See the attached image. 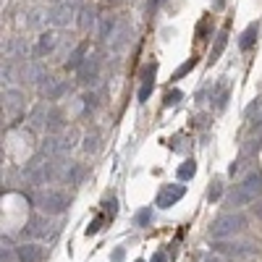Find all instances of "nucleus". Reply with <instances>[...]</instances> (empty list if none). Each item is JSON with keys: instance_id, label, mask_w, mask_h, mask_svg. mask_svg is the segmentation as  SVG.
<instances>
[{"instance_id": "1", "label": "nucleus", "mask_w": 262, "mask_h": 262, "mask_svg": "<svg viewBox=\"0 0 262 262\" xmlns=\"http://www.w3.org/2000/svg\"><path fill=\"white\" fill-rule=\"evenodd\" d=\"M259 194H262V176H259V173H252V176H247L242 184L231 191L228 205L231 207H244V205L254 202Z\"/></svg>"}, {"instance_id": "2", "label": "nucleus", "mask_w": 262, "mask_h": 262, "mask_svg": "<svg viewBox=\"0 0 262 262\" xmlns=\"http://www.w3.org/2000/svg\"><path fill=\"white\" fill-rule=\"evenodd\" d=\"M69 205H71V196L63 189H42L37 196V207L45 215H60L69 210Z\"/></svg>"}, {"instance_id": "3", "label": "nucleus", "mask_w": 262, "mask_h": 262, "mask_svg": "<svg viewBox=\"0 0 262 262\" xmlns=\"http://www.w3.org/2000/svg\"><path fill=\"white\" fill-rule=\"evenodd\" d=\"M244 223H247V217H244L242 212H226V215H221V217L212 223L210 233H212L215 238H228V236H233V233L242 231Z\"/></svg>"}, {"instance_id": "4", "label": "nucleus", "mask_w": 262, "mask_h": 262, "mask_svg": "<svg viewBox=\"0 0 262 262\" xmlns=\"http://www.w3.org/2000/svg\"><path fill=\"white\" fill-rule=\"evenodd\" d=\"M184 194H186V186L184 184H168V186H163L160 194H158V207H163V210L173 207Z\"/></svg>"}, {"instance_id": "5", "label": "nucleus", "mask_w": 262, "mask_h": 262, "mask_svg": "<svg viewBox=\"0 0 262 262\" xmlns=\"http://www.w3.org/2000/svg\"><path fill=\"white\" fill-rule=\"evenodd\" d=\"M97 74H100V60H97V55H86L84 63L79 66V81H81V84H95V81H97Z\"/></svg>"}, {"instance_id": "6", "label": "nucleus", "mask_w": 262, "mask_h": 262, "mask_svg": "<svg viewBox=\"0 0 262 262\" xmlns=\"http://www.w3.org/2000/svg\"><path fill=\"white\" fill-rule=\"evenodd\" d=\"M53 233H55V228H50V223L45 221V217H32L29 226L24 228V236L27 238H48Z\"/></svg>"}, {"instance_id": "7", "label": "nucleus", "mask_w": 262, "mask_h": 262, "mask_svg": "<svg viewBox=\"0 0 262 262\" xmlns=\"http://www.w3.org/2000/svg\"><path fill=\"white\" fill-rule=\"evenodd\" d=\"M155 71H158V63H147L144 71H142V90H139V100L144 102L152 92V86H155Z\"/></svg>"}, {"instance_id": "8", "label": "nucleus", "mask_w": 262, "mask_h": 262, "mask_svg": "<svg viewBox=\"0 0 262 262\" xmlns=\"http://www.w3.org/2000/svg\"><path fill=\"white\" fill-rule=\"evenodd\" d=\"M217 254H228V257H249L254 249L249 244H215Z\"/></svg>"}, {"instance_id": "9", "label": "nucleus", "mask_w": 262, "mask_h": 262, "mask_svg": "<svg viewBox=\"0 0 262 262\" xmlns=\"http://www.w3.org/2000/svg\"><path fill=\"white\" fill-rule=\"evenodd\" d=\"M16 257H18V262H39L42 259V247H37V244H21L18 249H16Z\"/></svg>"}, {"instance_id": "10", "label": "nucleus", "mask_w": 262, "mask_h": 262, "mask_svg": "<svg viewBox=\"0 0 262 262\" xmlns=\"http://www.w3.org/2000/svg\"><path fill=\"white\" fill-rule=\"evenodd\" d=\"M55 42H58V37H55L53 32L39 34V42H37V55H48V53H53V50H55Z\"/></svg>"}, {"instance_id": "11", "label": "nucleus", "mask_w": 262, "mask_h": 262, "mask_svg": "<svg viewBox=\"0 0 262 262\" xmlns=\"http://www.w3.org/2000/svg\"><path fill=\"white\" fill-rule=\"evenodd\" d=\"M257 34H259V27H257V24H249V27L244 29L242 39H238V48H242L244 53H247V50H252V45H254V39H257Z\"/></svg>"}, {"instance_id": "12", "label": "nucleus", "mask_w": 262, "mask_h": 262, "mask_svg": "<svg viewBox=\"0 0 262 262\" xmlns=\"http://www.w3.org/2000/svg\"><path fill=\"white\" fill-rule=\"evenodd\" d=\"M84 55H86V42H81V45L71 53V58H69V63H66V69H79V66L84 63Z\"/></svg>"}, {"instance_id": "13", "label": "nucleus", "mask_w": 262, "mask_h": 262, "mask_svg": "<svg viewBox=\"0 0 262 262\" xmlns=\"http://www.w3.org/2000/svg\"><path fill=\"white\" fill-rule=\"evenodd\" d=\"M226 42H228V34H226V32H221V34H217V42H215L212 53H210V60H212V63H215L217 58H221V53H223V48H226Z\"/></svg>"}, {"instance_id": "14", "label": "nucleus", "mask_w": 262, "mask_h": 262, "mask_svg": "<svg viewBox=\"0 0 262 262\" xmlns=\"http://www.w3.org/2000/svg\"><path fill=\"white\" fill-rule=\"evenodd\" d=\"M194 173H196V163H194V160H186V163L179 168V181H189Z\"/></svg>"}, {"instance_id": "15", "label": "nucleus", "mask_w": 262, "mask_h": 262, "mask_svg": "<svg viewBox=\"0 0 262 262\" xmlns=\"http://www.w3.org/2000/svg\"><path fill=\"white\" fill-rule=\"evenodd\" d=\"M95 11L92 8H81V18H79V24H81V29H92L95 27Z\"/></svg>"}, {"instance_id": "16", "label": "nucleus", "mask_w": 262, "mask_h": 262, "mask_svg": "<svg viewBox=\"0 0 262 262\" xmlns=\"http://www.w3.org/2000/svg\"><path fill=\"white\" fill-rule=\"evenodd\" d=\"M181 97H184V95H181L179 90H168L163 102H165V107H170V105H179V102H181Z\"/></svg>"}, {"instance_id": "17", "label": "nucleus", "mask_w": 262, "mask_h": 262, "mask_svg": "<svg viewBox=\"0 0 262 262\" xmlns=\"http://www.w3.org/2000/svg\"><path fill=\"white\" fill-rule=\"evenodd\" d=\"M113 27H116V18H105L102 27H100V39H107V37H111Z\"/></svg>"}, {"instance_id": "18", "label": "nucleus", "mask_w": 262, "mask_h": 262, "mask_svg": "<svg viewBox=\"0 0 262 262\" xmlns=\"http://www.w3.org/2000/svg\"><path fill=\"white\" fill-rule=\"evenodd\" d=\"M126 34H128V29H126V24H121V27H118V34H116V42H113V50H121V48H123Z\"/></svg>"}, {"instance_id": "19", "label": "nucleus", "mask_w": 262, "mask_h": 262, "mask_svg": "<svg viewBox=\"0 0 262 262\" xmlns=\"http://www.w3.org/2000/svg\"><path fill=\"white\" fill-rule=\"evenodd\" d=\"M149 221H152V210L149 207H144V210L137 212V226H147Z\"/></svg>"}, {"instance_id": "20", "label": "nucleus", "mask_w": 262, "mask_h": 262, "mask_svg": "<svg viewBox=\"0 0 262 262\" xmlns=\"http://www.w3.org/2000/svg\"><path fill=\"white\" fill-rule=\"evenodd\" d=\"M194 63H196V58H189V60H186V63L181 66V69H179L176 74H173V79H181V76H186V74L191 71V66H194Z\"/></svg>"}, {"instance_id": "21", "label": "nucleus", "mask_w": 262, "mask_h": 262, "mask_svg": "<svg viewBox=\"0 0 262 262\" xmlns=\"http://www.w3.org/2000/svg\"><path fill=\"white\" fill-rule=\"evenodd\" d=\"M221 194H223V184H221V181H212V186H210V194H207V196H210V202H215Z\"/></svg>"}, {"instance_id": "22", "label": "nucleus", "mask_w": 262, "mask_h": 262, "mask_svg": "<svg viewBox=\"0 0 262 262\" xmlns=\"http://www.w3.org/2000/svg\"><path fill=\"white\" fill-rule=\"evenodd\" d=\"M84 149H86V152H95V149H97V134H92V137L84 139Z\"/></svg>"}, {"instance_id": "23", "label": "nucleus", "mask_w": 262, "mask_h": 262, "mask_svg": "<svg viewBox=\"0 0 262 262\" xmlns=\"http://www.w3.org/2000/svg\"><path fill=\"white\" fill-rule=\"evenodd\" d=\"M95 100H97L95 95H86L84 97V107H86V111H92V107H95Z\"/></svg>"}, {"instance_id": "24", "label": "nucleus", "mask_w": 262, "mask_h": 262, "mask_svg": "<svg viewBox=\"0 0 262 262\" xmlns=\"http://www.w3.org/2000/svg\"><path fill=\"white\" fill-rule=\"evenodd\" d=\"M152 262H165V254L163 252H155V254H152Z\"/></svg>"}, {"instance_id": "25", "label": "nucleus", "mask_w": 262, "mask_h": 262, "mask_svg": "<svg viewBox=\"0 0 262 262\" xmlns=\"http://www.w3.org/2000/svg\"><path fill=\"white\" fill-rule=\"evenodd\" d=\"M121 259H123V249H116L113 252V262H121Z\"/></svg>"}, {"instance_id": "26", "label": "nucleus", "mask_w": 262, "mask_h": 262, "mask_svg": "<svg viewBox=\"0 0 262 262\" xmlns=\"http://www.w3.org/2000/svg\"><path fill=\"white\" fill-rule=\"evenodd\" d=\"M97 228H100V221H95L90 228H86V233H97Z\"/></svg>"}, {"instance_id": "27", "label": "nucleus", "mask_w": 262, "mask_h": 262, "mask_svg": "<svg viewBox=\"0 0 262 262\" xmlns=\"http://www.w3.org/2000/svg\"><path fill=\"white\" fill-rule=\"evenodd\" d=\"M215 8L221 11V8H223V0H215Z\"/></svg>"}, {"instance_id": "28", "label": "nucleus", "mask_w": 262, "mask_h": 262, "mask_svg": "<svg viewBox=\"0 0 262 262\" xmlns=\"http://www.w3.org/2000/svg\"><path fill=\"white\" fill-rule=\"evenodd\" d=\"M257 215H259V217H262V207H257Z\"/></svg>"}, {"instance_id": "29", "label": "nucleus", "mask_w": 262, "mask_h": 262, "mask_svg": "<svg viewBox=\"0 0 262 262\" xmlns=\"http://www.w3.org/2000/svg\"><path fill=\"white\" fill-rule=\"evenodd\" d=\"M158 3H165V0H158Z\"/></svg>"}, {"instance_id": "30", "label": "nucleus", "mask_w": 262, "mask_h": 262, "mask_svg": "<svg viewBox=\"0 0 262 262\" xmlns=\"http://www.w3.org/2000/svg\"><path fill=\"white\" fill-rule=\"evenodd\" d=\"M137 262H144V259H137Z\"/></svg>"}]
</instances>
